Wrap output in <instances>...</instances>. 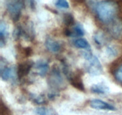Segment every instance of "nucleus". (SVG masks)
Segmentation results:
<instances>
[{
  "instance_id": "f257e3e1",
  "label": "nucleus",
  "mask_w": 122,
  "mask_h": 115,
  "mask_svg": "<svg viewBox=\"0 0 122 115\" xmlns=\"http://www.w3.org/2000/svg\"><path fill=\"white\" fill-rule=\"evenodd\" d=\"M119 10V5L116 1L104 0L97 4L95 11L100 21L104 23L110 24L115 20Z\"/></svg>"
},
{
  "instance_id": "f03ea898",
  "label": "nucleus",
  "mask_w": 122,
  "mask_h": 115,
  "mask_svg": "<svg viewBox=\"0 0 122 115\" xmlns=\"http://www.w3.org/2000/svg\"><path fill=\"white\" fill-rule=\"evenodd\" d=\"M0 75L1 79L5 81L17 78L16 69L8 65V62L2 57L0 59Z\"/></svg>"
},
{
  "instance_id": "7ed1b4c3",
  "label": "nucleus",
  "mask_w": 122,
  "mask_h": 115,
  "mask_svg": "<svg viewBox=\"0 0 122 115\" xmlns=\"http://www.w3.org/2000/svg\"><path fill=\"white\" fill-rule=\"evenodd\" d=\"M24 5L25 2L23 0H18L15 2H10L7 4V10L14 22H17L20 19Z\"/></svg>"
},
{
  "instance_id": "20e7f679",
  "label": "nucleus",
  "mask_w": 122,
  "mask_h": 115,
  "mask_svg": "<svg viewBox=\"0 0 122 115\" xmlns=\"http://www.w3.org/2000/svg\"><path fill=\"white\" fill-rule=\"evenodd\" d=\"M86 71L89 74L92 75H101L103 72L102 66L97 56H92L88 60Z\"/></svg>"
},
{
  "instance_id": "39448f33",
  "label": "nucleus",
  "mask_w": 122,
  "mask_h": 115,
  "mask_svg": "<svg viewBox=\"0 0 122 115\" xmlns=\"http://www.w3.org/2000/svg\"><path fill=\"white\" fill-rule=\"evenodd\" d=\"M63 79L60 68L57 66L52 67L51 75L49 79V85L54 89H59L63 85Z\"/></svg>"
},
{
  "instance_id": "423d86ee",
  "label": "nucleus",
  "mask_w": 122,
  "mask_h": 115,
  "mask_svg": "<svg viewBox=\"0 0 122 115\" xmlns=\"http://www.w3.org/2000/svg\"><path fill=\"white\" fill-rule=\"evenodd\" d=\"M33 66H34V63L30 61H26L19 63L16 68L17 79L19 80H21L23 77L26 76L30 73Z\"/></svg>"
},
{
  "instance_id": "0eeeda50",
  "label": "nucleus",
  "mask_w": 122,
  "mask_h": 115,
  "mask_svg": "<svg viewBox=\"0 0 122 115\" xmlns=\"http://www.w3.org/2000/svg\"><path fill=\"white\" fill-rule=\"evenodd\" d=\"M90 106L92 109L96 110H110V111H114L116 110V108L113 105L99 99H92L90 101Z\"/></svg>"
},
{
  "instance_id": "6e6552de",
  "label": "nucleus",
  "mask_w": 122,
  "mask_h": 115,
  "mask_svg": "<svg viewBox=\"0 0 122 115\" xmlns=\"http://www.w3.org/2000/svg\"><path fill=\"white\" fill-rule=\"evenodd\" d=\"M109 32L114 38H120L122 37V22L117 20H114L110 23Z\"/></svg>"
},
{
  "instance_id": "1a4fd4ad",
  "label": "nucleus",
  "mask_w": 122,
  "mask_h": 115,
  "mask_svg": "<svg viewBox=\"0 0 122 115\" xmlns=\"http://www.w3.org/2000/svg\"><path fill=\"white\" fill-rule=\"evenodd\" d=\"M36 74L41 77H44L48 71L49 63L45 60H39L34 63Z\"/></svg>"
},
{
  "instance_id": "9d476101",
  "label": "nucleus",
  "mask_w": 122,
  "mask_h": 115,
  "mask_svg": "<svg viewBox=\"0 0 122 115\" xmlns=\"http://www.w3.org/2000/svg\"><path fill=\"white\" fill-rule=\"evenodd\" d=\"M67 79L70 84L74 87L81 91H85L84 85H83V81H82V78H81V77L77 75H73L71 74L68 77Z\"/></svg>"
},
{
  "instance_id": "9b49d317",
  "label": "nucleus",
  "mask_w": 122,
  "mask_h": 115,
  "mask_svg": "<svg viewBox=\"0 0 122 115\" xmlns=\"http://www.w3.org/2000/svg\"><path fill=\"white\" fill-rule=\"evenodd\" d=\"M45 46L46 49L52 53L58 52L61 49L60 44L57 41L49 37L45 40Z\"/></svg>"
},
{
  "instance_id": "f8f14e48",
  "label": "nucleus",
  "mask_w": 122,
  "mask_h": 115,
  "mask_svg": "<svg viewBox=\"0 0 122 115\" xmlns=\"http://www.w3.org/2000/svg\"><path fill=\"white\" fill-rule=\"evenodd\" d=\"M91 91L97 94H106L110 91V89L103 83L94 84L91 87Z\"/></svg>"
},
{
  "instance_id": "ddd939ff",
  "label": "nucleus",
  "mask_w": 122,
  "mask_h": 115,
  "mask_svg": "<svg viewBox=\"0 0 122 115\" xmlns=\"http://www.w3.org/2000/svg\"><path fill=\"white\" fill-rule=\"evenodd\" d=\"M73 44L78 49H84L86 51H91V46L89 42L83 38H79L76 39L73 41Z\"/></svg>"
},
{
  "instance_id": "4468645a",
  "label": "nucleus",
  "mask_w": 122,
  "mask_h": 115,
  "mask_svg": "<svg viewBox=\"0 0 122 115\" xmlns=\"http://www.w3.org/2000/svg\"><path fill=\"white\" fill-rule=\"evenodd\" d=\"M7 35L8 34L6 29L5 23L1 21L0 25V47H2L5 45Z\"/></svg>"
},
{
  "instance_id": "2eb2a0df",
  "label": "nucleus",
  "mask_w": 122,
  "mask_h": 115,
  "mask_svg": "<svg viewBox=\"0 0 122 115\" xmlns=\"http://www.w3.org/2000/svg\"><path fill=\"white\" fill-rule=\"evenodd\" d=\"M93 40H94L95 44L98 46L100 47H101L102 46H103L104 44V43H106V41L105 35L101 32H98L95 33L94 34V37H93Z\"/></svg>"
},
{
  "instance_id": "dca6fc26",
  "label": "nucleus",
  "mask_w": 122,
  "mask_h": 115,
  "mask_svg": "<svg viewBox=\"0 0 122 115\" xmlns=\"http://www.w3.org/2000/svg\"><path fill=\"white\" fill-rule=\"evenodd\" d=\"M71 37H82L85 35V31L81 25H76L73 28Z\"/></svg>"
},
{
  "instance_id": "f3484780",
  "label": "nucleus",
  "mask_w": 122,
  "mask_h": 115,
  "mask_svg": "<svg viewBox=\"0 0 122 115\" xmlns=\"http://www.w3.org/2000/svg\"><path fill=\"white\" fill-rule=\"evenodd\" d=\"M24 29L21 26H17L13 31V37L15 40L20 39L21 37H23Z\"/></svg>"
},
{
  "instance_id": "a211bd4d",
  "label": "nucleus",
  "mask_w": 122,
  "mask_h": 115,
  "mask_svg": "<svg viewBox=\"0 0 122 115\" xmlns=\"http://www.w3.org/2000/svg\"><path fill=\"white\" fill-rule=\"evenodd\" d=\"M63 21L67 26H72L75 24V19L71 14L66 13L63 16Z\"/></svg>"
},
{
  "instance_id": "6ab92c4d",
  "label": "nucleus",
  "mask_w": 122,
  "mask_h": 115,
  "mask_svg": "<svg viewBox=\"0 0 122 115\" xmlns=\"http://www.w3.org/2000/svg\"><path fill=\"white\" fill-rule=\"evenodd\" d=\"M30 97L32 98V100L38 105H41V104H44L45 103V99L44 95H35L34 94H32Z\"/></svg>"
},
{
  "instance_id": "aec40b11",
  "label": "nucleus",
  "mask_w": 122,
  "mask_h": 115,
  "mask_svg": "<svg viewBox=\"0 0 122 115\" xmlns=\"http://www.w3.org/2000/svg\"><path fill=\"white\" fill-rule=\"evenodd\" d=\"M106 52L108 56L111 58H115L118 55L117 50L113 46H108L106 49Z\"/></svg>"
},
{
  "instance_id": "412c9836",
  "label": "nucleus",
  "mask_w": 122,
  "mask_h": 115,
  "mask_svg": "<svg viewBox=\"0 0 122 115\" xmlns=\"http://www.w3.org/2000/svg\"><path fill=\"white\" fill-rule=\"evenodd\" d=\"M55 4L57 7L61 8L67 9L69 8V3L67 0H56Z\"/></svg>"
},
{
  "instance_id": "4be33fe9",
  "label": "nucleus",
  "mask_w": 122,
  "mask_h": 115,
  "mask_svg": "<svg viewBox=\"0 0 122 115\" xmlns=\"http://www.w3.org/2000/svg\"><path fill=\"white\" fill-rule=\"evenodd\" d=\"M115 78L122 85V64L116 71Z\"/></svg>"
},
{
  "instance_id": "5701e85b",
  "label": "nucleus",
  "mask_w": 122,
  "mask_h": 115,
  "mask_svg": "<svg viewBox=\"0 0 122 115\" xmlns=\"http://www.w3.org/2000/svg\"><path fill=\"white\" fill-rule=\"evenodd\" d=\"M1 115H10V110L1 101Z\"/></svg>"
},
{
  "instance_id": "b1692460",
  "label": "nucleus",
  "mask_w": 122,
  "mask_h": 115,
  "mask_svg": "<svg viewBox=\"0 0 122 115\" xmlns=\"http://www.w3.org/2000/svg\"><path fill=\"white\" fill-rule=\"evenodd\" d=\"M32 52H33L32 49L30 47H25V49H24V54H25V55L26 57H29V56H30L32 55V53H33Z\"/></svg>"
},
{
  "instance_id": "393cba45",
  "label": "nucleus",
  "mask_w": 122,
  "mask_h": 115,
  "mask_svg": "<svg viewBox=\"0 0 122 115\" xmlns=\"http://www.w3.org/2000/svg\"><path fill=\"white\" fill-rule=\"evenodd\" d=\"M64 34H65L66 36H67V37H71V35H72V32L69 29L66 28L65 30H64Z\"/></svg>"
},
{
  "instance_id": "a878e982",
  "label": "nucleus",
  "mask_w": 122,
  "mask_h": 115,
  "mask_svg": "<svg viewBox=\"0 0 122 115\" xmlns=\"http://www.w3.org/2000/svg\"><path fill=\"white\" fill-rule=\"evenodd\" d=\"M30 6L32 10L35 9V0H29Z\"/></svg>"
}]
</instances>
